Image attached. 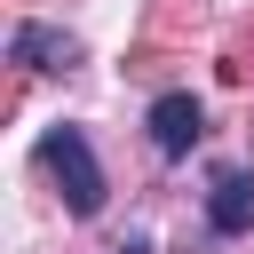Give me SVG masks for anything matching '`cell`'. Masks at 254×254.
I'll return each mask as SVG.
<instances>
[{"label":"cell","instance_id":"1","mask_svg":"<svg viewBox=\"0 0 254 254\" xmlns=\"http://www.w3.org/2000/svg\"><path fill=\"white\" fill-rule=\"evenodd\" d=\"M40 167L64 183V206H71V214H95V206H103V190H111L79 127H48V135H40Z\"/></svg>","mask_w":254,"mask_h":254},{"label":"cell","instance_id":"2","mask_svg":"<svg viewBox=\"0 0 254 254\" xmlns=\"http://www.w3.org/2000/svg\"><path fill=\"white\" fill-rule=\"evenodd\" d=\"M143 127H151V151H159V159H183V151L198 143L206 111H198V95H183V87H175V95H159V103H151V119H143Z\"/></svg>","mask_w":254,"mask_h":254},{"label":"cell","instance_id":"3","mask_svg":"<svg viewBox=\"0 0 254 254\" xmlns=\"http://www.w3.org/2000/svg\"><path fill=\"white\" fill-rule=\"evenodd\" d=\"M8 56H16V64H32V71H71V64H79V40H71V32H56V24H16Z\"/></svg>","mask_w":254,"mask_h":254},{"label":"cell","instance_id":"4","mask_svg":"<svg viewBox=\"0 0 254 254\" xmlns=\"http://www.w3.org/2000/svg\"><path fill=\"white\" fill-rule=\"evenodd\" d=\"M206 222H214L222 238H238V230L254 222V175H222L214 198H206Z\"/></svg>","mask_w":254,"mask_h":254}]
</instances>
